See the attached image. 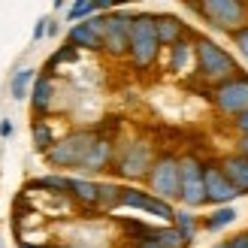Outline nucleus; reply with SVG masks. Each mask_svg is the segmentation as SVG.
Returning a JSON list of instances; mask_svg holds the SVG:
<instances>
[{"mask_svg": "<svg viewBox=\"0 0 248 248\" xmlns=\"http://www.w3.org/2000/svg\"><path fill=\"white\" fill-rule=\"evenodd\" d=\"M18 248H52V245H31V242H21Z\"/></svg>", "mask_w": 248, "mask_h": 248, "instance_id": "obj_34", "label": "nucleus"}, {"mask_svg": "<svg viewBox=\"0 0 248 248\" xmlns=\"http://www.w3.org/2000/svg\"><path fill=\"white\" fill-rule=\"evenodd\" d=\"M203 179H206V203L212 206H230L236 197H242V191L224 176L221 164H206Z\"/></svg>", "mask_w": 248, "mask_h": 248, "instance_id": "obj_10", "label": "nucleus"}, {"mask_svg": "<svg viewBox=\"0 0 248 248\" xmlns=\"http://www.w3.org/2000/svg\"><path fill=\"white\" fill-rule=\"evenodd\" d=\"M212 248H230V242H227V239H221V242H215Z\"/></svg>", "mask_w": 248, "mask_h": 248, "instance_id": "obj_35", "label": "nucleus"}, {"mask_svg": "<svg viewBox=\"0 0 248 248\" xmlns=\"http://www.w3.org/2000/svg\"><path fill=\"white\" fill-rule=\"evenodd\" d=\"M130 21L133 16L127 12H109L103 16V52L112 58H124L130 55Z\"/></svg>", "mask_w": 248, "mask_h": 248, "instance_id": "obj_8", "label": "nucleus"}, {"mask_svg": "<svg viewBox=\"0 0 248 248\" xmlns=\"http://www.w3.org/2000/svg\"><path fill=\"white\" fill-rule=\"evenodd\" d=\"M233 130L239 136H248V112H242L239 118H233Z\"/></svg>", "mask_w": 248, "mask_h": 248, "instance_id": "obj_29", "label": "nucleus"}, {"mask_svg": "<svg viewBox=\"0 0 248 248\" xmlns=\"http://www.w3.org/2000/svg\"><path fill=\"white\" fill-rule=\"evenodd\" d=\"M112 140L109 136H100V140L94 142V148L88 152V157H85V164H82V170H88V172H100V170H106L109 164H112Z\"/></svg>", "mask_w": 248, "mask_h": 248, "instance_id": "obj_16", "label": "nucleus"}, {"mask_svg": "<svg viewBox=\"0 0 248 248\" xmlns=\"http://www.w3.org/2000/svg\"><path fill=\"white\" fill-rule=\"evenodd\" d=\"M236 155L248 157V136H239V140H236Z\"/></svg>", "mask_w": 248, "mask_h": 248, "instance_id": "obj_31", "label": "nucleus"}, {"mask_svg": "<svg viewBox=\"0 0 248 248\" xmlns=\"http://www.w3.org/2000/svg\"><path fill=\"white\" fill-rule=\"evenodd\" d=\"M160 55V40L155 28V16L140 12L130 21V61L136 70H148Z\"/></svg>", "mask_w": 248, "mask_h": 248, "instance_id": "obj_2", "label": "nucleus"}, {"mask_svg": "<svg viewBox=\"0 0 248 248\" xmlns=\"http://www.w3.org/2000/svg\"><path fill=\"white\" fill-rule=\"evenodd\" d=\"M31 136H33V145L40 148L43 155H46L48 148L58 142V140H55V130L48 127V121H46V118H36V121L31 124Z\"/></svg>", "mask_w": 248, "mask_h": 248, "instance_id": "obj_21", "label": "nucleus"}, {"mask_svg": "<svg viewBox=\"0 0 248 248\" xmlns=\"http://www.w3.org/2000/svg\"><path fill=\"white\" fill-rule=\"evenodd\" d=\"M97 140H100L97 130H73L67 136H61V140L48 148L46 160L52 167H76V170H82L85 157H88V152L94 148Z\"/></svg>", "mask_w": 248, "mask_h": 248, "instance_id": "obj_3", "label": "nucleus"}, {"mask_svg": "<svg viewBox=\"0 0 248 248\" xmlns=\"http://www.w3.org/2000/svg\"><path fill=\"white\" fill-rule=\"evenodd\" d=\"M155 28H157V40H160V46H167V48H172L176 43H182L185 36H188L185 21H179L176 16H155Z\"/></svg>", "mask_w": 248, "mask_h": 248, "instance_id": "obj_14", "label": "nucleus"}, {"mask_svg": "<svg viewBox=\"0 0 248 248\" xmlns=\"http://www.w3.org/2000/svg\"><path fill=\"white\" fill-rule=\"evenodd\" d=\"M170 70L176 76H188L191 70H197V48H194V40L185 36L182 43H176L170 48Z\"/></svg>", "mask_w": 248, "mask_h": 248, "instance_id": "obj_12", "label": "nucleus"}, {"mask_svg": "<svg viewBox=\"0 0 248 248\" xmlns=\"http://www.w3.org/2000/svg\"><path fill=\"white\" fill-rule=\"evenodd\" d=\"M172 227H179L185 236L194 242L197 233H200V227H203V221H197V215L191 212V209H179V212H176V221H172Z\"/></svg>", "mask_w": 248, "mask_h": 248, "instance_id": "obj_22", "label": "nucleus"}, {"mask_svg": "<svg viewBox=\"0 0 248 248\" xmlns=\"http://www.w3.org/2000/svg\"><path fill=\"white\" fill-rule=\"evenodd\" d=\"M206 164L197 155H182L179 157V200L185 209H197L206 203Z\"/></svg>", "mask_w": 248, "mask_h": 248, "instance_id": "obj_5", "label": "nucleus"}, {"mask_svg": "<svg viewBox=\"0 0 248 248\" xmlns=\"http://www.w3.org/2000/svg\"><path fill=\"white\" fill-rule=\"evenodd\" d=\"M152 233H155V239L160 242V248H191V239L185 236L179 227H172V224H167V227H155Z\"/></svg>", "mask_w": 248, "mask_h": 248, "instance_id": "obj_20", "label": "nucleus"}, {"mask_svg": "<svg viewBox=\"0 0 248 248\" xmlns=\"http://www.w3.org/2000/svg\"><path fill=\"white\" fill-rule=\"evenodd\" d=\"M227 242H230V248H248V233H239V236H233Z\"/></svg>", "mask_w": 248, "mask_h": 248, "instance_id": "obj_30", "label": "nucleus"}, {"mask_svg": "<svg viewBox=\"0 0 248 248\" xmlns=\"http://www.w3.org/2000/svg\"><path fill=\"white\" fill-rule=\"evenodd\" d=\"M55 91H58V85H55V79L48 76V73H43V76H36V82H33V91H31V106H33V112H36V115H46L48 109H52Z\"/></svg>", "mask_w": 248, "mask_h": 248, "instance_id": "obj_13", "label": "nucleus"}, {"mask_svg": "<svg viewBox=\"0 0 248 248\" xmlns=\"http://www.w3.org/2000/svg\"><path fill=\"white\" fill-rule=\"evenodd\" d=\"M218 164H221V170H224V176L236 185L242 194H248V157H242V155L233 152L227 157H221Z\"/></svg>", "mask_w": 248, "mask_h": 248, "instance_id": "obj_15", "label": "nucleus"}, {"mask_svg": "<svg viewBox=\"0 0 248 248\" xmlns=\"http://www.w3.org/2000/svg\"><path fill=\"white\" fill-rule=\"evenodd\" d=\"M112 9V3H94V0H79V3H73L70 6V21L73 24H82V21H88V18H94L97 12H109Z\"/></svg>", "mask_w": 248, "mask_h": 248, "instance_id": "obj_18", "label": "nucleus"}, {"mask_svg": "<svg viewBox=\"0 0 248 248\" xmlns=\"http://www.w3.org/2000/svg\"><path fill=\"white\" fill-rule=\"evenodd\" d=\"M43 33H46V21H36V28H33V40H40Z\"/></svg>", "mask_w": 248, "mask_h": 248, "instance_id": "obj_32", "label": "nucleus"}, {"mask_svg": "<svg viewBox=\"0 0 248 248\" xmlns=\"http://www.w3.org/2000/svg\"><path fill=\"white\" fill-rule=\"evenodd\" d=\"M236 209L233 206H218L212 215H206L203 218V230H209V233H218V230H224V227H230L233 221H236Z\"/></svg>", "mask_w": 248, "mask_h": 248, "instance_id": "obj_19", "label": "nucleus"}, {"mask_svg": "<svg viewBox=\"0 0 248 248\" xmlns=\"http://www.w3.org/2000/svg\"><path fill=\"white\" fill-rule=\"evenodd\" d=\"M31 82H36L33 70H18L16 76H12V97H16V100H21V97L28 94V85H31Z\"/></svg>", "mask_w": 248, "mask_h": 248, "instance_id": "obj_26", "label": "nucleus"}, {"mask_svg": "<svg viewBox=\"0 0 248 248\" xmlns=\"http://www.w3.org/2000/svg\"><path fill=\"white\" fill-rule=\"evenodd\" d=\"M33 185H36V188H48V191H55V194H70V179L67 176H58V172L36 179Z\"/></svg>", "mask_w": 248, "mask_h": 248, "instance_id": "obj_25", "label": "nucleus"}, {"mask_svg": "<svg viewBox=\"0 0 248 248\" xmlns=\"http://www.w3.org/2000/svg\"><path fill=\"white\" fill-rule=\"evenodd\" d=\"M121 191L115 182H103L100 185V209H106V212H115V209L121 206Z\"/></svg>", "mask_w": 248, "mask_h": 248, "instance_id": "obj_24", "label": "nucleus"}, {"mask_svg": "<svg viewBox=\"0 0 248 248\" xmlns=\"http://www.w3.org/2000/svg\"><path fill=\"white\" fill-rule=\"evenodd\" d=\"M148 188H152V194L157 197V200H179V157L176 155H157L152 170H148Z\"/></svg>", "mask_w": 248, "mask_h": 248, "instance_id": "obj_6", "label": "nucleus"}, {"mask_svg": "<svg viewBox=\"0 0 248 248\" xmlns=\"http://www.w3.org/2000/svg\"><path fill=\"white\" fill-rule=\"evenodd\" d=\"M152 197H155V194H148V191L124 188V191H121V206L136 209V212H148V206H152Z\"/></svg>", "mask_w": 248, "mask_h": 248, "instance_id": "obj_23", "label": "nucleus"}, {"mask_svg": "<svg viewBox=\"0 0 248 248\" xmlns=\"http://www.w3.org/2000/svg\"><path fill=\"white\" fill-rule=\"evenodd\" d=\"M230 36H233V46L239 48V55L248 61V24H245V28H239L236 33H230Z\"/></svg>", "mask_w": 248, "mask_h": 248, "instance_id": "obj_27", "label": "nucleus"}, {"mask_svg": "<svg viewBox=\"0 0 248 248\" xmlns=\"http://www.w3.org/2000/svg\"><path fill=\"white\" fill-rule=\"evenodd\" d=\"M212 103L221 115L227 118H239L242 112H248V76L239 73L227 82H221L212 88Z\"/></svg>", "mask_w": 248, "mask_h": 248, "instance_id": "obj_7", "label": "nucleus"}, {"mask_svg": "<svg viewBox=\"0 0 248 248\" xmlns=\"http://www.w3.org/2000/svg\"><path fill=\"white\" fill-rule=\"evenodd\" d=\"M152 164H155L152 142L133 140V142H127V148H124L121 157L115 160V170H118V176H124V179H148Z\"/></svg>", "mask_w": 248, "mask_h": 248, "instance_id": "obj_9", "label": "nucleus"}, {"mask_svg": "<svg viewBox=\"0 0 248 248\" xmlns=\"http://www.w3.org/2000/svg\"><path fill=\"white\" fill-rule=\"evenodd\" d=\"M9 133H12V124L3 121V124H0V136H9Z\"/></svg>", "mask_w": 248, "mask_h": 248, "instance_id": "obj_33", "label": "nucleus"}, {"mask_svg": "<svg viewBox=\"0 0 248 248\" xmlns=\"http://www.w3.org/2000/svg\"><path fill=\"white\" fill-rule=\"evenodd\" d=\"M67 40L73 48H88V52H100L103 48V16H94L82 24H73Z\"/></svg>", "mask_w": 248, "mask_h": 248, "instance_id": "obj_11", "label": "nucleus"}, {"mask_svg": "<svg viewBox=\"0 0 248 248\" xmlns=\"http://www.w3.org/2000/svg\"><path fill=\"white\" fill-rule=\"evenodd\" d=\"M194 48H197V76H200L203 82L221 85V82H227L233 76H239V64L215 40H209V36H197Z\"/></svg>", "mask_w": 248, "mask_h": 248, "instance_id": "obj_1", "label": "nucleus"}, {"mask_svg": "<svg viewBox=\"0 0 248 248\" xmlns=\"http://www.w3.org/2000/svg\"><path fill=\"white\" fill-rule=\"evenodd\" d=\"M188 9L200 12L215 31L236 33L248 24V3L242 0H203V3H188Z\"/></svg>", "mask_w": 248, "mask_h": 248, "instance_id": "obj_4", "label": "nucleus"}, {"mask_svg": "<svg viewBox=\"0 0 248 248\" xmlns=\"http://www.w3.org/2000/svg\"><path fill=\"white\" fill-rule=\"evenodd\" d=\"M70 197L79 206H100V185L91 179H70Z\"/></svg>", "mask_w": 248, "mask_h": 248, "instance_id": "obj_17", "label": "nucleus"}, {"mask_svg": "<svg viewBox=\"0 0 248 248\" xmlns=\"http://www.w3.org/2000/svg\"><path fill=\"white\" fill-rule=\"evenodd\" d=\"M152 230H155V227H152ZM152 230H148L142 239H136V245H133V248H160V242L155 239V233H152Z\"/></svg>", "mask_w": 248, "mask_h": 248, "instance_id": "obj_28", "label": "nucleus"}]
</instances>
